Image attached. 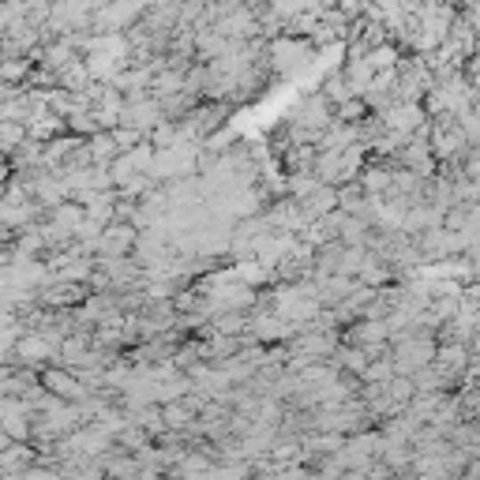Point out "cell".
<instances>
[{
	"label": "cell",
	"instance_id": "6da1fadb",
	"mask_svg": "<svg viewBox=\"0 0 480 480\" xmlns=\"http://www.w3.org/2000/svg\"><path fill=\"white\" fill-rule=\"evenodd\" d=\"M402 480H413V476H402Z\"/></svg>",
	"mask_w": 480,
	"mask_h": 480
}]
</instances>
